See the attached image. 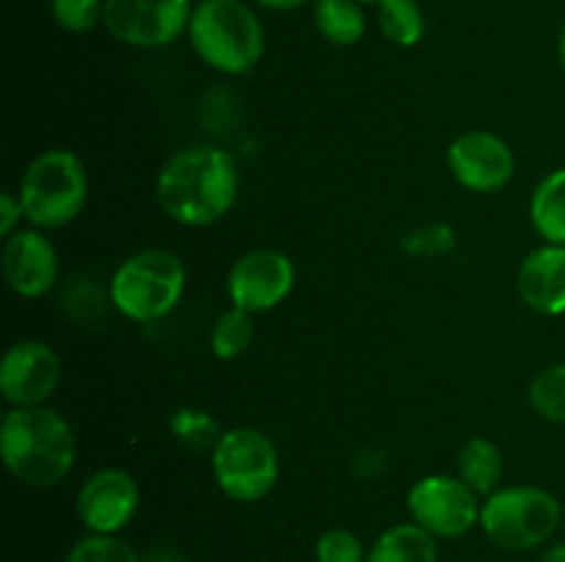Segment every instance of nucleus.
I'll return each mask as SVG.
<instances>
[{"label":"nucleus","mask_w":565,"mask_h":562,"mask_svg":"<svg viewBox=\"0 0 565 562\" xmlns=\"http://www.w3.org/2000/svg\"><path fill=\"white\" fill-rule=\"evenodd\" d=\"M254 339V314L246 309H226L213 325V334H210V347H213V356L221 361H232V358L243 356L248 350Z\"/></svg>","instance_id":"nucleus-21"},{"label":"nucleus","mask_w":565,"mask_h":562,"mask_svg":"<svg viewBox=\"0 0 565 562\" xmlns=\"http://www.w3.org/2000/svg\"><path fill=\"white\" fill-rule=\"evenodd\" d=\"M185 264L177 253L147 248L116 268L108 295L116 312L132 323H158L177 309L185 292Z\"/></svg>","instance_id":"nucleus-4"},{"label":"nucleus","mask_w":565,"mask_h":562,"mask_svg":"<svg viewBox=\"0 0 565 562\" xmlns=\"http://www.w3.org/2000/svg\"><path fill=\"white\" fill-rule=\"evenodd\" d=\"M169 428L180 444L199 452H213L218 446L221 435H224L213 413L202 411V408H180V411L171 413Z\"/></svg>","instance_id":"nucleus-22"},{"label":"nucleus","mask_w":565,"mask_h":562,"mask_svg":"<svg viewBox=\"0 0 565 562\" xmlns=\"http://www.w3.org/2000/svg\"><path fill=\"white\" fill-rule=\"evenodd\" d=\"M315 25L326 42L340 44V47L362 42L364 31H367V20H364L359 0H318Z\"/></svg>","instance_id":"nucleus-19"},{"label":"nucleus","mask_w":565,"mask_h":562,"mask_svg":"<svg viewBox=\"0 0 565 562\" xmlns=\"http://www.w3.org/2000/svg\"><path fill=\"white\" fill-rule=\"evenodd\" d=\"M315 560L318 562H367L362 540L351 529H326L315 543Z\"/></svg>","instance_id":"nucleus-27"},{"label":"nucleus","mask_w":565,"mask_h":562,"mask_svg":"<svg viewBox=\"0 0 565 562\" xmlns=\"http://www.w3.org/2000/svg\"><path fill=\"white\" fill-rule=\"evenodd\" d=\"M191 14V0H105L103 22L121 44L166 47L188 31Z\"/></svg>","instance_id":"nucleus-9"},{"label":"nucleus","mask_w":565,"mask_h":562,"mask_svg":"<svg viewBox=\"0 0 565 562\" xmlns=\"http://www.w3.org/2000/svg\"><path fill=\"white\" fill-rule=\"evenodd\" d=\"M105 0H53V17L64 31L86 33L103 20Z\"/></svg>","instance_id":"nucleus-28"},{"label":"nucleus","mask_w":565,"mask_h":562,"mask_svg":"<svg viewBox=\"0 0 565 562\" xmlns=\"http://www.w3.org/2000/svg\"><path fill=\"white\" fill-rule=\"evenodd\" d=\"M386 463H390V455L384 450H379V446H364V450H359L351 457V472L362 479H373L379 474H384Z\"/></svg>","instance_id":"nucleus-29"},{"label":"nucleus","mask_w":565,"mask_h":562,"mask_svg":"<svg viewBox=\"0 0 565 562\" xmlns=\"http://www.w3.org/2000/svg\"><path fill=\"white\" fill-rule=\"evenodd\" d=\"M533 229L552 246H565V169L552 171L535 187L530 198Z\"/></svg>","instance_id":"nucleus-18"},{"label":"nucleus","mask_w":565,"mask_h":562,"mask_svg":"<svg viewBox=\"0 0 565 562\" xmlns=\"http://www.w3.org/2000/svg\"><path fill=\"white\" fill-rule=\"evenodd\" d=\"M25 220L36 229H61L83 213L88 202V174L70 149H47L31 160L20 182Z\"/></svg>","instance_id":"nucleus-5"},{"label":"nucleus","mask_w":565,"mask_h":562,"mask_svg":"<svg viewBox=\"0 0 565 562\" xmlns=\"http://www.w3.org/2000/svg\"><path fill=\"white\" fill-rule=\"evenodd\" d=\"M458 477L478 496H491L505 477V455L486 435H472L458 450Z\"/></svg>","instance_id":"nucleus-17"},{"label":"nucleus","mask_w":565,"mask_h":562,"mask_svg":"<svg viewBox=\"0 0 565 562\" xmlns=\"http://www.w3.org/2000/svg\"><path fill=\"white\" fill-rule=\"evenodd\" d=\"M61 383V358L47 342L22 339L0 361V391L14 408L44 406Z\"/></svg>","instance_id":"nucleus-12"},{"label":"nucleus","mask_w":565,"mask_h":562,"mask_svg":"<svg viewBox=\"0 0 565 562\" xmlns=\"http://www.w3.org/2000/svg\"><path fill=\"white\" fill-rule=\"evenodd\" d=\"M401 248L408 257H445L456 248V231L447 224H425L408 231Z\"/></svg>","instance_id":"nucleus-26"},{"label":"nucleus","mask_w":565,"mask_h":562,"mask_svg":"<svg viewBox=\"0 0 565 562\" xmlns=\"http://www.w3.org/2000/svg\"><path fill=\"white\" fill-rule=\"evenodd\" d=\"M0 457L17 483L55 488L75 466L72 424L47 406L11 408L0 422Z\"/></svg>","instance_id":"nucleus-2"},{"label":"nucleus","mask_w":565,"mask_h":562,"mask_svg":"<svg viewBox=\"0 0 565 562\" xmlns=\"http://www.w3.org/2000/svg\"><path fill=\"white\" fill-rule=\"evenodd\" d=\"M241 174L230 152L193 143L171 154L154 182V198L182 226H213L235 207Z\"/></svg>","instance_id":"nucleus-1"},{"label":"nucleus","mask_w":565,"mask_h":562,"mask_svg":"<svg viewBox=\"0 0 565 562\" xmlns=\"http://www.w3.org/2000/svg\"><path fill=\"white\" fill-rule=\"evenodd\" d=\"M0 262L6 284L20 298H42L58 281V251L36 229H20L6 237Z\"/></svg>","instance_id":"nucleus-14"},{"label":"nucleus","mask_w":565,"mask_h":562,"mask_svg":"<svg viewBox=\"0 0 565 562\" xmlns=\"http://www.w3.org/2000/svg\"><path fill=\"white\" fill-rule=\"evenodd\" d=\"M516 287L522 301L544 317L565 314V246L544 242L519 264Z\"/></svg>","instance_id":"nucleus-15"},{"label":"nucleus","mask_w":565,"mask_h":562,"mask_svg":"<svg viewBox=\"0 0 565 562\" xmlns=\"http://www.w3.org/2000/svg\"><path fill=\"white\" fill-rule=\"evenodd\" d=\"M563 3H565V0H563Z\"/></svg>","instance_id":"nucleus-35"},{"label":"nucleus","mask_w":565,"mask_h":562,"mask_svg":"<svg viewBox=\"0 0 565 562\" xmlns=\"http://www.w3.org/2000/svg\"><path fill=\"white\" fill-rule=\"evenodd\" d=\"M22 218H25V209H22L20 193L6 191L0 196V235L11 237L14 231H20Z\"/></svg>","instance_id":"nucleus-30"},{"label":"nucleus","mask_w":565,"mask_h":562,"mask_svg":"<svg viewBox=\"0 0 565 562\" xmlns=\"http://www.w3.org/2000/svg\"><path fill=\"white\" fill-rule=\"evenodd\" d=\"M210 463L218 488L243 505L265 499L279 479V450L257 428L224 430Z\"/></svg>","instance_id":"nucleus-7"},{"label":"nucleus","mask_w":565,"mask_h":562,"mask_svg":"<svg viewBox=\"0 0 565 562\" xmlns=\"http://www.w3.org/2000/svg\"><path fill=\"white\" fill-rule=\"evenodd\" d=\"M527 400L541 419L565 424V361L541 369L527 389Z\"/></svg>","instance_id":"nucleus-23"},{"label":"nucleus","mask_w":565,"mask_h":562,"mask_svg":"<svg viewBox=\"0 0 565 562\" xmlns=\"http://www.w3.org/2000/svg\"><path fill=\"white\" fill-rule=\"evenodd\" d=\"M254 3L265 6V9H270V11H292V9H301V6H307L309 0H254Z\"/></svg>","instance_id":"nucleus-31"},{"label":"nucleus","mask_w":565,"mask_h":562,"mask_svg":"<svg viewBox=\"0 0 565 562\" xmlns=\"http://www.w3.org/2000/svg\"><path fill=\"white\" fill-rule=\"evenodd\" d=\"M359 3H381V0H359Z\"/></svg>","instance_id":"nucleus-34"},{"label":"nucleus","mask_w":565,"mask_h":562,"mask_svg":"<svg viewBox=\"0 0 565 562\" xmlns=\"http://www.w3.org/2000/svg\"><path fill=\"white\" fill-rule=\"evenodd\" d=\"M64 562H141V556L116 534H86L72 545Z\"/></svg>","instance_id":"nucleus-25"},{"label":"nucleus","mask_w":565,"mask_h":562,"mask_svg":"<svg viewBox=\"0 0 565 562\" xmlns=\"http://www.w3.org/2000/svg\"><path fill=\"white\" fill-rule=\"evenodd\" d=\"M375 20L386 42L397 47H414L425 36V14L417 0H381Z\"/></svg>","instance_id":"nucleus-20"},{"label":"nucleus","mask_w":565,"mask_h":562,"mask_svg":"<svg viewBox=\"0 0 565 562\" xmlns=\"http://www.w3.org/2000/svg\"><path fill=\"white\" fill-rule=\"evenodd\" d=\"M110 295H105L103 287L94 284L92 279H75L61 295V309L66 317L75 320L77 325H94L103 320L105 309H108Z\"/></svg>","instance_id":"nucleus-24"},{"label":"nucleus","mask_w":565,"mask_h":562,"mask_svg":"<svg viewBox=\"0 0 565 562\" xmlns=\"http://www.w3.org/2000/svg\"><path fill=\"white\" fill-rule=\"evenodd\" d=\"M296 287V264L276 248H254L237 257L226 275V292L232 306L246 312H270Z\"/></svg>","instance_id":"nucleus-10"},{"label":"nucleus","mask_w":565,"mask_h":562,"mask_svg":"<svg viewBox=\"0 0 565 562\" xmlns=\"http://www.w3.org/2000/svg\"><path fill=\"white\" fill-rule=\"evenodd\" d=\"M408 512L412 521L428 529L434 538H461L480 523L483 501L461 477L428 474L417 479L408 490Z\"/></svg>","instance_id":"nucleus-8"},{"label":"nucleus","mask_w":565,"mask_h":562,"mask_svg":"<svg viewBox=\"0 0 565 562\" xmlns=\"http://www.w3.org/2000/svg\"><path fill=\"white\" fill-rule=\"evenodd\" d=\"M367 562H439V545L419 523H395L375 538Z\"/></svg>","instance_id":"nucleus-16"},{"label":"nucleus","mask_w":565,"mask_h":562,"mask_svg":"<svg viewBox=\"0 0 565 562\" xmlns=\"http://www.w3.org/2000/svg\"><path fill=\"white\" fill-rule=\"evenodd\" d=\"M563 521V507L552 490L539 485H508L486 496L480 529L505 551H530L550 543Z\"/></svg>","instance_id":"nucleus-6"},{"label":"nucleus","mask_w":565,"mask_h":562,"mask_svg":"<svg viewBox=\"0 0 565 562\" xmlns=\"http://www.w3.org/2000/svg\"><path fill=\"white\" fill-rule=\"evenodd\" d=\"M447 165L452 180L475 193L502 191L513 180L516 158L508 141L486 130H469L447 149Z\"/></svg>","instance_id":"nucleus-11"},{"label":"nucleus","mask_w":565,"mask_h":562,"mask_svg":"<svg viewBox=\"0 0 565 562\" xmlns=\"http://www.w3.org/2000/svg\"><path fill=\"white\" fill-rule=\"evenodd\" d=\"M561 64L565 69V25H563V33H561Z\"/></svg>","instance_id":"nucleus-33"},{"label":"nucleus","mask_w":565,"mask_h":562,"mask_svg":"<svg viewBox=\"0 0 565 562\" xmlns=\"http://www.w3.org/2000/svg\"><path fill=\"white\" fill-rule=\"evenodd\" d=\"M541 562H565V540L563 543H552L541 556Z\"/></svg>","instance_id":"nucleus-32"},{"label":"nucleus","mask_w":565,"mask_h":562,"mask_svg":"<svg viewBox=\"0 0 565 562\" xmlns=\"http://www.w3.org/2000/svg\"><path fill=\"white\" fill-rule=\"evenodd\" d=\"M188 36L199 58L224 75L254 69L265 53L263 22L243 0H202L188 22Z\"/></svg>","instance_id":"nucleus-3"},{"label":"nucleus","mask_w":565,"mask_h":562,"mask_svg":"<svg viewBox=\"0 0 565 562\" xmlns=\"http://www.w3.org/2000/svg\"><path fill=\"white\" fill-rule=\"evenodd\" d=\"M138 483L125 468H99L77 494V518L92 534H116L138 512Z\"/></svg>","instance_id":"nucleus-13"}]
</instances>
